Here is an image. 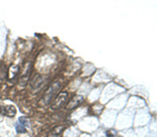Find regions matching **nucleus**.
I'll return each mask as SVG.
<instances>
[{"instance_id":"f257e3e1","label":"nucleus","mask_w":157,"mask_h":137,"mask_svg":"<svg viewBox=\"0 0 157 137\" xmlns=\"http://www.w3.org/2000/svg\"><path fill=\"white\" fill-rule=\"evenodd\" d=\"M68 93L67 92H61L60 94H58V96H56L54 102L52 103V109L54 110H58V109L62 108L68 100Z\"/></svg>"},{"instance_id":"f03ea898","label":"nucleus","mask_w":157,"mask_h":137,"mask_svg":"<svg viewBox=\"0 0 157 137\" xmlns=\"http://www.w3.org/2000/svg\"><path fill=\"white\" fill-rule=\"evenodd\" d=\"M59 88H60V82H55L54 85H52V87H50L48 90L46 91L44 98H43L44 103H49L50 102V100L52 99V96H54L56 94V92L59 90Z\"/></svg>"},{"instance_id":"7ed1b4c3","label":"nucleus","mask_w":157,"mask_h":137,"mask_svg":"<svg viewBox=\"0 0 157 137\" xmlns=\"http://www.w3.org/2000/svg\"><path fill=\"white\" fill-rule=\"evenodd\" d=\"M83 100H84V98H83V96H75V97L71 98V100L68 102V105L66 106L67 110H72V109L77 108L78 105H81V103L83 102Z\"/></svg>"},{"instance_id":"20e7f679","label":"nucleus","mask_w":157,"mask_h":137,"mask_svg":"<svg viewBox=\"0 0 157 137\" xmlns=\"http://www.w3.org/2000/svg\"><path fill=\"white\" fill-rule=\"evenodd\" d=\"M0 113L3 114V115L10 116V117H13V116L16 115V109L13 106H0Z\"/></svg>"},{"instance_id":"39448f33","label":"nucleus","mask_w":157,"mask_h":137,"mask_svg":"<svg viewBox=\"0 0 157 137\" xmlns=\"http://www.w3.org/2000/svg\"><path fill=\"white\" fill-rule=\"evenodd\" d=\"M64 127L63 126H59V127H56L55 129H52V132L49 133V137H61L62 135L63 131H64Z\"/></svg>"},{"instance_id":"423d86ee","label":"nucleus","mask_w":157,"mask_h":137,"mask_svg":"<svg viewBox=\"0 0 157 137\" xmlns=\"http://www.w3.org/2000/svg\"><path fill=\"white\" fill-rule=\"evenodd\" d=\"M18 121H19L18 125L24 127V128H26V127L29 126V119H27L26 117H20Z\"/></svg>"},{"instance_id":"0eeeda50","label":"nucleus","mask_w":157,"mask_h":137,"mask_svg":"<svg viewBox=\"0 0 157 137\" xmlns=\"http://www.w3.org/2000/svg\"><path fill=\"white\" fill-rule=\"evenodd\" d=\"M16 130H17V133H25V132H26V128H24V127H22L20 125H17Z\"/></svg>"}]
</instances>
